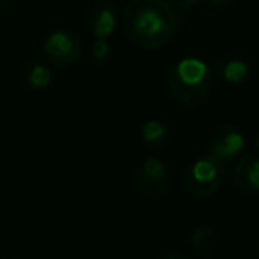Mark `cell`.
Listing matches in <instances>:
<instances>
[{
  "mask_svg": "<svg viewBox=\"0 0 259 259\" xmlns=\"http://www.w3.org/2000/svg\"><path fill=\"white\" fill-rule=\"evenodd\" d=\"M162 259H190V257L185 254H180V252H169V254H165Z\"/></svg>",
  "mask_w": 259,
  "mask_h": 259,
  "instance_id": "2e32d148",
  "label": "cell"
},
{
  "mask_svg": "<svg viewBox=\"0 0 259 259\" xmlns=\"http://www.w3.org/2000/svg\"><path fill=\"white\" fill-rule=\"evenodd\" d=\"M199 0H172V4L176 6V9H180V11L183 13H188L192 11V9L197 6Z\"/></svg>",
  "mask_w": 259,
  "mask_h": 259,
  "instance_id": "5bb4252c",
  "label": "cell"
},
{
  "mask_svg": "<svg viewBox=\"0 0 259 259\" xmlns=\"http://www.w3.org/2000/svg\"><path fill=\"white\" fill-rule=\"evenodd\" d=\"M52 82V73L47 66L43 64H34L27 71V83L32 89H45Z\"/></svg>",
  "mask_w": 259,
  "mask_h": 259,
  "instance_id": "7c38bea8",
  "label": "cell"
},
{
  "mask_svg": "<svg viewBox=\"0 0 259 259\" xmlns=\"http://www.w3.org/2000/svg\"><path fill=\"white\" fill-rule=\"evenodd\" d=\"M213 78L215 73L211 66L202 62L201 59L187 57L170 66L167 85L180 107L194 110L201 107L208 98Z\"/></svg>",
  "mask_w": 259,
  "mask_h": 259,
  "instance_id": "7a4b0ae2",
  "label": "cell"
},
{
  "mask_svg": "<svg viewBox=\"0 0 259 259\" xmlns=\"http://www.w3.org/2000/svg\"><path fill=\"white\" fill-rule=\"evenodd\" d=\"M226 178V163L211 153H204L188 167L185 176V188L195 199L211 197L222 187Z\"/></svg>",
  "mask_w": 259,
  "mask_h": 259,
  "instance_id": "3957f363",
  "label": "cell"
},
{
  "mask_svg": "<svg viewBox=\"0 0 259 259\" xmlns=\"http://www.w3.org/2000/svg\"><path fill=\"white\" fill-rule=\"evenodd\" d=\"M89 30L96 39H108L117 25V9L112 2L103 0L89 13Z\"/></svg>",
  "mask_w": 259,
  "mask_h": 259,
  "instance_id": "52a82bcc",
  "label": "cell"
},
{
  "mask_svg": "<svg viewBox=\"0 0 259 259\" xmlns=\"http://www.w3.org/2000/svg\"><path fill=\"white\" fill-rule=\"evenodd\" d=\"M91 55H93V61L103 62L107 61V57L110 55V45L107 39H96L91 45Z\"/></svg>",
  "mask_w": 259,
  "mask_h": 259,
  "instance_id": "4fadbf2b",
  "label": "cell"
},
{
  "mask_svg": "<svg viewBox=\"0 0 259 259\" xmlns=\"http://www.w3.org/2000/svg\"><path fill=\"white\" fill-rule=\"evenodd\" d=\"M234 187L245 195L259 194V158L255 155H245L234 165Z\"/></svg>",
  "mask_w": 259,
  "mask_h": 259,
  "instance_id": "ba28073f",
  "label": "cell"
},
{
  "mask_svg": "<svg viewBox=\"0 0 259 259\" xmlns=\"http://www.w3.org/2000/svg\"><path fill=\"white\" fill-rule=\"evenodd\" d=\"M43 55L50 64L68 68L82 57V41L69 30H57L45 39Z\"/></svg>",
  "mask_w": 259,
  "mask_h": 259,
  "instance_id": "277c9868",
  "label": "cell"
},
{
  "mask_svg": "<svg viewBox=\"0 0 259 259\" xmlns=\"http://www.w3.org/2000/svg\"><path fill=\"white\" fill-rule=\"evenodd\" d=\"M243 146H245L243 134H241L236 126L226 124V126H220L215 132V135L211 137L208 153H211L213 156H217L220 162H224L227 165L231 160L240 155Z\"/></svg>",
  "mask_w": 259,
  "mask_h": 259,
  "instance_id": "8992f818",
  "label": "cell"
},
{
  "mask_svg": "<svg viewBox=\"0 0 259 259\" xmlns=\"http://www.w3.org/2000/svg\"><path fill=\"white\" fill-rule=\"evenodd\" d=\"M141 137L142 142L151 149H160L169 141V128H167V124L163 121L151 119V121L144 122V126L141 130Z\"/></svg>",
  "mask_w": 259,
  "mask_h": 259,
  "instance_id": "30bf717a",
  "label": "cell"
},
{
  "mask_svg": "<svg viewBox=\"0 0 259 259\" xmlns=\"http://www.w3.org/2000/svg\"><path fill=\"white\" fill-rule=\"evenodd\" d=\"M208 4L217 11H222V9H227L233 4V0H208Z\"/></svg>",
  "mask_w": 259,
  "mask_h": 259,
  "instance_id": "9a60e30c",
  "label": "cell"
},
{
  "mask_svg": "<svg viewBox=\"0 0 259 259\" xmlns=\"http://www.w3.org/2000/svg\"><path fill=\"white\" fill-rule=\"evenodd\" d=\"M190 243L199 254L206 255L215 248V243H217V233L208 226H201L197 229L192 231L190 234Z\"/></svg>",
  "mask_w": 259,
  "mask_h": 259,
  "instance_id": "8fae6325",
  "label": "cell"
},
{
  "mask_svg": "<svg viewBox=\"0 0 259 259\" xmlns=\"http://www.w3.org/2000/svg\"><path fill=\"white\" fill-rule=\"evenodd\" d=\"M178 13L167 0H130L122 13V29L135 47L158 50L176 37Z\"/></svg>",
  "mask_w": 259,
  "mask_h": 259,
  "instance_id": "6da1fadb",
  "label": "cell"
},
{
  "mask_svg": "<svg viewBox=\"0 0 259 259\" xmlns=\"http://www.w3.org/2000/svg\"><path fill=\"white\" fill-rule=\"evenodd\" d=\"M213 73H217L220 80L233 85H240V83L247 82L250 76V68L245 61L240 59H231V61H222L217 62L215 68H211Z\"/></svg>",
  "mask_w": 259,
  "mask_h": 259,
  "instance_id": "9c48e42d",
  "label": "cell"
},
{
  "mask_svg": "<svg viewBox=\"0 0 259 259\" xmlns=\"http://www.w3.org/2000/svg\"><path fill=\"white\" fill-rule=\"evenodd\" d=\"M137 190L148 201H155V199L162 197L167 190L169 185V170H167L165 163L158 158H144L137 170Z\"/></svg>",
  "mask_w": 259,
  "mask_h": 259,
  "instance_id": "5b68a950",
  "label": "cell"
}]
</instances>
